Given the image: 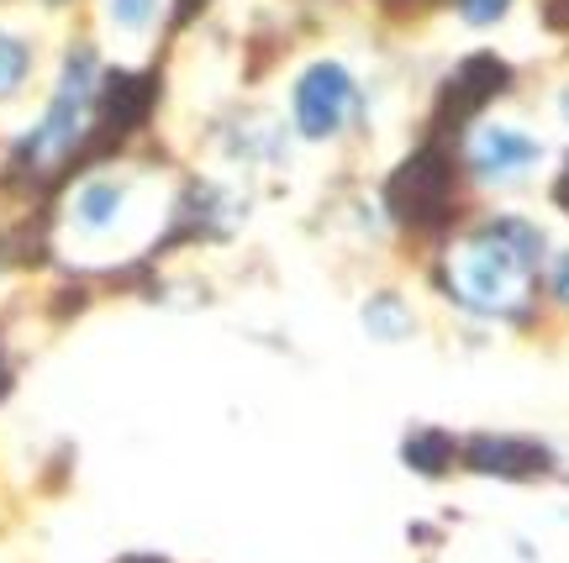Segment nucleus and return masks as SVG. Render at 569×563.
Masks as SVG:
<instances>
[{"instance_id":"7ed1b4c3","label":"nucleus","mask_w":569,"mask_h":563,"mask_svg":"<svg viewBox=\"0 0 569 563\" xmlns=\"http://www.w3.org/2000/svg\"><path fill=\"white\" fill-rule=\"evenodd\" d=\"M386 201L407 227L443 222L448 211H453V163H448L443 148H417V153L390 174Z\"/></svg>"},{"instance_id":"39448f33","label":"nucleus","mask_w":569,"mask_h":563,"mask_svg":"<svg viewBox=\"0 0 569 563\" xmlns=\"http://www.w3.org/2000/svg\"><path fill=\"white\" fill-rule=\"evenodd\" d=\"M511 84V69L490 53H475L465 59L453 74L443 80V95H438V127H465L486 101H496Z\"/></svg>"},{"instance_id":"2eb2a0df","label":"nucleus","mask_w":569,"mask_h":563,"mask_svg":"<svg viewBox=\"0 0 569 563\" xmlns=\"http://www.w3.org/2000/svg\"><path fill=\"white\" fill-rule=\"evenodd\" d=\"M553 295H559V301L569 305V253L559 263H553Z\"/></svg>"},{"instance_id":"a211bd4d","label":"nucleus","mask_w":569,"mask_h":563,"mask_svg":"<svg viewBox=\"0 0 569 563\" xmlns=\"http://www.w3.org/2000/svg\"><path fill=\"white\" fill-rule=\"evenodd\" d=\"M127 563H159V559H127Z\"/></svg>"},{"instance_id":"20e7f679","label":"nucleus","mask_w":569,"mask_h":563,"mask_svg":"<svg viewBox=\"0 0 569 563\" xmlns=\"http://www.w3.org/2000/svg\"><path fill=\"white\" fill-rule=\"evenodd\" d=\"M353 105V80L343 63H311L296 80V127L306 138H332Z\"/></svg>"},{"instance_id":"f3484780","label":"nucleus","mask_w":569,"mask_h":563,"mask_svg":"<svg viewBox=\"0 0 569 563\" xmlns=\"http://www.w3.org/2000/svg\"><path fill=\"white\" fill-rule=\"evenodd\" d=\"M559 105H565V117H569V90H565V101H559Z\"/></svg>"},{"instance_id":"423d86ee","label":"nucleus","mask_w":569,"mask_h":563,"mask_svg":"<svg viewBox=\"0 0 569 563\" xmlns=\"http://www.w3.org/2000/svg\"><path fill=\"white\" fill-rule=\"evenodd\" d=\"M469 469L480 474H496V480H538L553 469V453L543 443H528V438H475L465 448Z\"/></svg>"},{"instance_id":"ddd939ff","label":"nucleus","mask_w":569,"mask_h":563,"mask_svg":"<svg viewBox=\"0 0 569 563\" xmlns=\"http://www.w3.org/2000/svg\"><path fill=\"white\" fill-rule=\"evenodd\" d=\"M111 17L138 32V27H148V21L159 17V0H111Z\"/></svg>"},{"instance_id":"4468645a","label":"nucleus","mask_w":569,"mask_h":563,"mask_svg":"<svg viewBox=\"0 0 569 563\" xmlns=\"http://www.w3.org/2000/svg\"><path fill=\"white\" fill-rule=\"evenodd\" d=\"M507 6L511 0H459V17L475 21V27H490V21L507 17Z\"/></svg>"},{"instance_id":"9b49d317","label":"nucleus","mask_w":569,"mask_h":563,"mask_svg":"<svg viewBox=\"0 0 569 563\" xmlns=\"http://www.w3.org/2000/svg\"><path fill=\"white\" fill-rule=\"evenodd\" d=\"M448 453H453V443H448L443 432H417L407 443V463L411 469H422V474H438L448 463Z\"/></svg>"},{"instance_id":"0eeeda50","label":"nucleus","mask_w":569,"mask_h":563,"mask_svg":"<svg viewBox=\"0 0 569 563\" xmlns=\"http://www.w3.org/2000/svg\"><path fill=\"white\" fill-rule=\"evenodd\" d=\"M475 174L480 180H517V174H528L532 163H538V142L522 138V132H511V127H486L480 138H475Z\"/></svg>"},{"instance_id":"dca6fc26","label":"nucleus","mask_w":569,"mask_h":563,"mask_svg":"<svg viewBox=\"0 0 569 563\" xmlns=\"http://www.w3.org/2000/svg\"><path fill=\"white\" fill-rule=\"evenodd\" d=\"M553 195H559V205H565V211H569V169H565V174H559V190H553Z\"/></svg>"},{"instance_id":"f257e3e1","label":"nucleus","mask_w":569,"mask_h":563,"mask_svg":"<svg viewBox=\"0 0 569 563\" xmlns=\"http://www.w3.org/2000/svg\"><path fill=\"white\" fill-rule=\"evenodd\" d=\"M543 253V232L517 217L480 227L475 238L453 253V295L469 311H486V316H517L528 305L532 290V269Z\"/></svg>"},{"instance_id":"6e6552de","label":"nucleus","mask_w":569,"mask_h":563,"mask_svg":"<svg viewBox=\"0 0 569 563\" xmlns=\"http://www.w3.org/2000/svg\"><path fill=\"white\" fill-rule=\"evenodd\" d=\"M148 105H153V80H148V74H111L101 90L96 117H101L106 132L117 138V132H132V127L148 117Z\"/></svg>"},{"instance_id":"f03ea898","label":"nucleus","mask_w":569,"mask_h":563,"mask_svg":"<svg viewBox=\"0 0 569 563\" xmlns=\"http://www.w3.org/2000/svg\"><path fill=\"white\" fill-rule=\"evenodd\" d=\"M90 74H96V53H90V48L69 53L59 95H53V105H48L42 127L32 132V142H27V163H38L42 169V163L63 159V153L84 138V127H90Z\"/></svg>"},{"instance_id":"1a4fd4ad","label":"nucleus","mask_w":569,"mask_h":563,"mask_svg":"<svg viewBox=\"0 0 569 563\" xmlns=\"http://www.w3.org/2000/svg\"><path fill=\"white\" fill-rule=\"evenodd\" d=\"M117 211H122V190L111 180H90L80 190V201H74V217H80V227H90V232H101V227L117 222Z\"/></svg>"},{"instance_id":"9d476101","label":"nucleus","mask_w":569,"mask_h":563,"mask_svg":"<svg viewBox=\"0 0 569 563\" xmlns=\"http://www.w3.org/2000/svg\"><path fill=\"white\" fill-rule=\"evenodd\" d=\"M365 322L375 338H407L411 332V311L396 295H375V301L365 305Z\"/></svg>"},{"instance_id":"f8f14e48","label":"nucleus","mask_w":569,"mask_h":563,"mask_svg":"<svg viewBox=\"0 0 569 563\" xmlns=\"http://www.w3.org/2000/svg\"><path fill=\"white\" fill-rule=\"evenodd\" d=\"M21 74H27V48L17 38H0V90H11Z\"/></svg>"}]
</instances>
